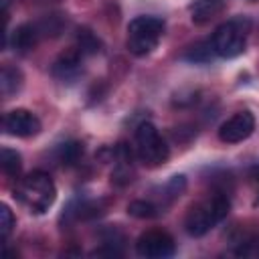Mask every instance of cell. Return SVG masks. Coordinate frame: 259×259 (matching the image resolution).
Listing matches in <instances>:
<instances>
[{
  "label": "cell",
  "mask_w": 259,
  "mask_h": 259,
  "mask_svg": "<svg viewBox=\"0 0 259 259\" xmlns=\"http://www.w3.org/2000/svg\"><path fill=\"white\" fill-rule=\"evenodd\" d=\"M231 210V200L225 190H214L212 196L192 204L184 217V229L190 237L206 235L214 225H219Z\"/></svg>",
  "instance_id": "obj_1"
},
{
  "label": "cell",
  "mask_w": 259,
  "mask_h": 259,
  "mask_svg": "<svg viewBox=\"0 0 259 259\" xmlns=\"http://www.w3.org/2000/svg\"><path fill=\"white\" fill-rule=\"evenodd\" d=\"M14 198L24 204L30 212L34 214H42L47 212L55 198H57V186L53 182V178L42 172V170H34L30 174H26L14 188Z\"/></svg>",
  "instance_id": "obj_2"
},
{
  "label": "cell",
  "mask_w": 259,
  "mask_h": 259,
  "mask_svg": "<svg viewBox=\"0 0 259 259\" xmlns=\"http://www.w3.org/2000/svg\"><path fill=\"white\" fill-rule=\"evenodd\" d=\"M251 32V18L249 16H233L227 22L219 24L210 36L214 53L223 59H233L239 57L245 47H247V38Z\"/></svg>",
  "instance_id": "obj_3"
},
{
  "label": "cell",
  "mask_w": 259,
  "mask_h": 259,
  "mask_svg": "<svg viewBox=\"0 0 259 259\" xmlns=\"http://www.w3.org/2000/svg\"><path fill=\"white\" fill-rule=\"evenodd\" d=\"M164 20L158 16H138L127 24V51L136 57L150 55L156 47L160 36L164 34Z\"/></svg>",
  "instance_id": "obj_4"
},
{
  "label": "cell",
  "mask_w": 259,
  "mask_h": 259,
  "mask_svg": "<svg viewBox=\"0 0 259 259\" xmlns=\"http://www.w3.org/2000/svg\"><path fill=\"white\" fill-rule=\"evenodd\" d=\"M136 154H138L140 162L148 168L162 166L168 160L170 148L164 142V138L160 136V132L154 127V123L144 121L138 125V130H136Z\"/></svg>",
  "instance_id": "obj_5"
},
{
  "label": "cell",
  "mask_w": 259,
  "mask_h": 259,
  "mask_svg": "<svg viewBox=\"0 0 259 259\" xmlns=\"http://www.w3.org/2000/svg\"><path fill=\"white\" fill-rule=\"evenodd\" d=\"M174 251H176L174 239L166 231L152 229L142 233L136 241V253L146 259H166V257H172Z\"/></svg>",
  "instance_id": "obj_6"
},
{
  "label": "cell",
  "mask_w": 259,
  "mask_h": 259,
  "mask_svg": "<svg viewBox=\"0 0 259 259\" xmlns=\"http://www.w3.org/2000/svg\"><path fill=\"white\" fill-rule=\"evenodd\" d=\"M255 130V117L251 111H239L231 115L219 127V140L225 144H239L247 140Z\"/></svg>",
  "instance_id": "obj_7"
},
{
  "label": "cell",
  "mask_w": 259,
  "mask_h": 259,
  "mask_svg": "<svg viewBox=\"0 0 259 259\" xmlns=\"http://www.w3.org/2000/svg\"><path fill=\"white\" fill-rule=\"evenodd\" d=\"M2 125L6 134L16 136V138H30L40 132V119L32 111L22 109V107L8 111L2 119Z\"/></svg>",
  "instance_id": "obj_8"
},
{
  "label": "cell",
  "mask_w": 259,
  "mask_h": 259,
  "mask_svg": "<svg viewBox=\"0 0 259 259\" xmlns=\"http://www.w3.org/2000/svg\"><path fill=\"white\" fill-rule=\"evenodd\" d=\"M81 59H83V53L79 49L63 53L53 63V67H51L53 77L59 79V81H63V83H73L81 75V71H83V61Z\"/></svg>",
  "instance_id": "obj_9"
},
{
  "label": "cell",
  "mask_w": 259,
  "mask_h": 259,
  "mask_svg": "<svg viewBox=\"0 0 259 259\" xmlns=\"http://www.w3.org/2000/svg\"><path fill=\"white\" fill-rule=\"evenodd\" d=\"M115 168L111 172V182L117 186H125L134 180V154L125 144H117L113 150Z\"/></svg>",
  "instance_id": "obj_10"
},
{
  "label": "cell",
  "mask_w": 259,
  "mask_h": 259,
  "mask_svg": "<svg viewBox=\"0 0 259 259\" xmlns=\"http://www.w3.org/2000/svg\"><path fill=\"white\" fill-rule=\"evenodd\" d=\"M38 38H40V32H38L36 22H24V24H20V26L14 28L12 38H10V45H12V49L18 55H26V53H30L36 47Z\"/></svg>",
  "instance_id": "obj_11"
},
{
  "label": "cell",
  "mask_w": 259,
  "mask_h": 259,
  "mask_svg": "<svg viewBox=\"0 0 259 259\" xmlns=\"http://www.w3.org/2000/svg\"><path fill=\"white\" fill-rule=\"evenodd\" d=\"M214 55L217 53H214L212 40H198L192 47H188L180 55V59L182 61H188V63H194V65H204V63H210Z\"/></svg>",
  "instance_id": "obj_12"
},
{
  "label": "cell",
  "mask_w": 259,
  "mask_h": 259,
  "mask_svg": "<svg viewBox=\"0 0 259 259\" xmlns=\"http://www.w3.org/2000/svg\"><path fill=\"white\" fill-rule=\"evenodd\" d=\"M221 10H223V0H198L190 6L192 22L204 24V22L212 20L214 16H219Z\"/></svg>",
  "instance_id": "obj_13"
},
{
  "label": "cell",
  "mask_w": 259,
  "mask_h": 259,
  "mask_svg": "<svg viewBox=\"0 0 259 259\" xmlns=\"http://www.w3.org/2000/svg\"><path fill=\"white\" fill-rule=\"evenodd\" d=\"M22 73L18 67H12V65H4L2 67V73H0V89H2V95L4 97H10L14 93H18L22 89Z\"/></svg>",
  "instance_id": "obj_14"
},
{
  "label": "cell",
  "mask_w": 259,
  "mask_h": 259,
  "mask_svg": "<svg viewBox=\"0 0 259 259\" xmlns=\"http://www.w3.org/2000/svg\"><path fill=\"white\" fill-rule=\"evenodd\" d=\"M83 152H85L83 142L69 140V142H65V144H61L57 148V158H59V162L63 166H73L83 158Z\"/></svg>",
  "instance_id": "obj_15"
},
{
  "label": "cell",
  "mask_w": 259,
  "mask_h": 259,
  "mask_svg": "<svg viewBox=\"0 0 259 259\" xmlns=\"http://www.w3.org/2000/svg\"><path fill=\"white\" fill-rule=\"evenodd\" d=\"M0 168L6 176L14 178L20 174V168H22V158L16 150L12 148H2L0 150Z\"/></svg>",
  "instance_id": "obj_16"
},
{
  "label": "cell",
  "mask_w": 259,
  "mask_h": 259,
  "mask_svg": "<svg viewBox=\"0 0 259 259\" xmlns=\"http://www.w3.org/2000/svg\"><path fill=\"white\" fill-rule=\"evenodd\" d=\"M77 49L83 55H97L101 51V40L89 28H79V32H77Z\"/></svg>",
  "instance_id": "obj_17"
},
{
  "label": "cell",
  "mask_w": 259,
  "mask_h": 259,
  "mask_svg": "<svg viewBox=\"0 0 259 259\" xmlns=\"http://www.w3.org/2000/svg\"><path fill=\"white\" fill-rule=\"evenodd\" d=\"M235 255L241 257H257L259 255V235H243L235 241Z\"/></svg>",
  "instance_id": "obj_18"
},
{
  "label": "cell",
  "mask_w": 259,
  "mask_h": 259,
  "mask_svg": "<svg viewBox=\"0 0 259 259\" xmlns=\"http://www.w3.org/2000/svg\"><path fill=\"white\" fill-rule=\"evenodd\" d=\"M63 24H65V18L61 14H51L36 22L40 36H57L63 30Z\"/></svg>",
  "instance_id": "obj_19"
},
{
  "label": "cell",
  "mask_w": 259,
  "mask_h": 259,
  "mask_svg": "<svg viewBox=\"0 0 259 259\" xmlns=\"http://www.w3.org/2000/svg\"><path fill=\"white\" fill-rule=\"evenodd\" d=\"M127 214L136 219H152L158 214V206L150 200H134L127 204Z\"/></svg>",
  "instance_id": "obj_20"
},
{
  "label": "cell",
  "mask_w": 259,
  "mask_h": 259,
  "mask_svg": "<svg viewBox=\"0 0 259 259\" xmlns=\"http://www.w3.org/2000/svg\"><path fill=\"white\" fill-rule=\"evenodd\" d=\"M12 229H14V214H12V210L6 204H2L0 206V233H2L4 241L12 233Z\"/></svg>",
  "instance_id": "obj_21"
},
{
  "label": "cell",
  "mask_w": 259,
  "mask_h": 259,
  "mask_svg": "<svg viewBox=\"0 0 259 259\" xmlns=\"http://www.w3.org/2000/svg\"><path fill=\"white\" fill-rule=\"evenodd\" d=\"M184 188H186V178L182 174H176L166 184V194H168V198H176V196H180L184 192Z\"/></svg>",
  "instance_id": "obj_22"
},
{
  "label": "cell",
  "mask_w": 259,
  "mask_h": 259,
  "mask_svg": "<svg viewBox=\"0 0 259 259\" xmlns=\"http://www.w3.org/2000/svg\"><path fill=\"white\" fill-rule=\"evenodd\" d=\"M255 178H257V182H259V166L255 168ZM255 206H259V190H257V198H255Z\"/></svg>",
  "instance_id": "obj_23"
}]
</instances>
